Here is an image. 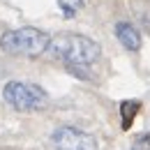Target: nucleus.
Returning <instances> with one entry per match:
<instances>
[{
	"mask_svg": "<svg viewBox=\"0 0 150 150\" xmlns=\"http://www.w3.org/2000/svg\"><path fill=\"white\" fill-rule=\"evenodd\" d=\"M49 51L53 58L65 60L67 65H74V67H88L102 53L95 39L86 35H76V33H60L56 37H51Z\"/></svg>",
	"mask_w": 150,
	"mask_h": 150,
	"instance_id": "f257e3e1",
	"label": "nucleus"
},
{
	"mask_svg": "<svg viewBox=\"0 0 150 150\" xmlns=\"http://www.w3.org/2000/svg\"><path fill=\"white\" fill-rule=\"evenodd\" d=\"M51 37L39 30V28H14L2 33L0 37V51L7 56H25V58H37L44 51H49Z\"/></svg>",
	"mask_w": 150,
	"mask_h": 150,
	"instance_id": "f03ea898",
	"label": "nucleus"
},
{
	"mask_svg": "<svg viewBox=\"0 0 150 150\" xmlns=\"http://www.w3.org/2000/svg\"><path fill=\"white\" fill-rule=\"evenodd\" d=\"M2 97L16 111H39V109L46 106V93L35 83L9 81L2 90Z\"/></svg>",
	"mask_w": 150,
	"mask_h": 150,
	"instance_id": "7ed1b4c3",
	"label": "nucleus"
},
{
	"mask_svg": "<svg viewBox=\"0 0 150 150\" xmlns=\"http://www.w3.org/2000/svg\"><path fill=\"white\" fill-rule=\"evenodd\" d=\"M51 141L58 150H97V139L90 132L79 127H58L51 134Z\"/></svg>",
	"mask_w": 150,
	"mask_h": 150,
	"instance_id": "20e7f679",
	"label": "nucleus"
},
{
	"mask_svg": "<svg viewBox=\"0 0 150 150\" xmlns=\"http://www.w3.org/2000/svg\"><path fill=\"white\" fill-rule=\"evenodd\" d=\"M115 37L118 42L127 49V51H139L141 49V35H139V30L127 23V21H120V23H115Z\"/></svg>",
	"mask_w": 150,
	"mask_h": 150,
	"instance_id": "39448f33",
	"label": "nucleus"
},
{
	"mask_svg": "<svg viewBox=\"0 0 150 150\" xmlns=\"http://www.w3.org/2000/svg\"><path fill=\"white\" fill-rule=\"evenodd\" d=\"M139 109H141L139 102H122V129H127L132 125V120H134Z\"/></svg>",
	"mask_w": 150,
	"mask_h": 150,
	"instance_id": "423d86ee",
	"label": "nucleus"
},
{
	"mask_svg": "<svg viewBox=\"0 0 150 150\" xmlns=\"http://www.w3.org/2000/svg\"><path fill=\"white\" fill-rule=\"evenodd\" d=\"M83 2L86 0H60V9H62V14L67 19H72V16H76V12L83 7Z\"/></svg>",
	"mask_w": 150,
	"mask_h": 150,
	"instance_id": "0eeeda50",
	"label": "nucleus"
},
{
	"mask_svg": "<svg viewBox=\"0 0 150 150\" xmlns=\"http://www.w3.org/2000/svg\"><path fill=\"white\" fill-rule=\"evenodd\" d=\"M132 150H150V134L136 136V141L132 143Z\"/></svg>",
	"mask_w": 150,
	"mask_h": 150,
	"instance_id": "6e6552de",
	"label": "nucleus"
}]
</instances>
